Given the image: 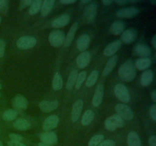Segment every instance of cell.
<instances>
[{"mask_svg":"<svg viewBox=\"0 0 156 146\" xmlns=\"http://www.w3.org/2000/svg\"><path fill=\"white\" fill-rule=\"evenodd\" d=\"M136 74V68L132 61L128 59L122 63L118 68L119 78L124 81L130 82L135 78Z\"/></svg>","mask_w":156,"mask_h":146,"instance_id":"6da1fadb","label":"cell"},{"mask_svg":"<svg viewBox=\"0 0 156 146\" xmlns=\"http://www.w3.org/2000/svg\"><path fill=\"white\" fill-rule=\"evenodd\" d=\"M125 125L123 119L118 114H113L108 117L105 122L104 126L107 130L113 131L118 128H122Z\"/></svg>","mask_w":156,"mask_h":146,"instance_id":"7a4b0ae2","label":"cell"},{"mask_svg":"<svg viewBox=\"0 0 156 146\" xmlns=\"http://www.w3.org/2000/svg\"><path fill=\"white\" fill-rule=\"evenodd\" d=\"M65 39V35L64 32L60 30H52L48 36V41L50 45L55 48L63 45Z\"/></svg>","mask_w":156,"mask_h":146,"instance_id":"3957f363","label":"cell"},{"mask_svg":"<svg viewBox=\"0 0 156 146\" xmlns=\"http://www.w3.org/2000/svg\"><path fill=\"white\" fill-rule=\"evenodd\" d=\"M116 97L122 102L127 103L130 100V95L127 87L122 84H118L114 88Z\"/></svg>","mask_w":156,"mask_h":146,"instance_id":"277c9868","label":"cell"},{"mask_svg":"<svg viewBox=\"0 0 156 146\" xmlns=\"http://www.w3.org/2000/svg\"><path fill=\"white\" fill-rule=\"evenodd\" d=\"M36 39L31 36H23L20 37L16 41V46L21 50H28L35 46Z\"/></svg>","mask_w":156,"mask_h":146,"instance_id":"5b68a950","label":"cell"},{"mask_svg":"<svg viewBox=\"0 0 156 146\" xmlns=\"http://www.w3.org/2000/svg\"><path fill=\"white\" fill-rule=\"evenodd\" d=\"M116 114H118L122 119L127 121H130L133 118V113L131 108L125 104L119 103L115 107Z\"/></svg>","mask_w":156,"mask_h":146,"instance_id":"8992f818","label":"cell"},{"mask_svg":"<svg viewBox=\"0 0 156 146\" xmlns=\"http://www.w3.org/2000/svg\"><path fill=\"white\" fill-rule=\"evenodd\" d=\"M12 104L16 110H24L29 105V102L26 98L20 94H18L13 98Z\"/></svg>","mask_w":156,"mask_h":146,"instance_id":"52a82bcc","label":"cell"},{"mask_svg":"<svg viewBox=\"0 0 156 146\" xmlns=\"http://www.w3.org/2000/svg\"><path fill=\"white\" fill-rule=\"evenodd\" d=\"M139 9L134 7H124L116 11V16L121 18H132L136 16L139 13Z\"/></svg>","mask_w":156,"mask_h":146,"instance_id":"ba28073f","label":"cell"},{"mask_svg":"<svg viewBox=\"0 0 156 146\" xmlns=\"http://www.w3.org/2000/svg\"><path fill=\"white\" fill-rule=\"evenodd\" d=\"M98 10V4L93 1L91 2L84 10V16L85 19L89 22H93L97 14Z\"/></svg>","mask_w":156,"mask_h":146,"instance_id":"9c48e42d","label":"cell"},{"mask_svg":"<svg viewBox=\"0 0 156 146\" xmlns=\"http://www.w3.org/2000/svg\"><path fill=\"white\" fill-rule=\"evenodd\" d=\"M59 118L57 115H51L47 117L43 122L42 128L45 131H50L54 128H55L58 124Z\"/></svg>","mask_w":156,"mask_h":146,"instance_id":"30bf717a","label":"cell"},{"mask_svg":"<svg viewBox=\"0 0 156 146\" xmlns=\"http://www.w3.org/2000/svg\"><path fill=\"white\" fill-rule=\"evenodd\" d=\"M83 106V102L82 99H77L73 104L71 113V118L73 122H76L79 118L82 108Z\"/></svg>","mask_w":156,"mask_h":146,"instance_id":"8fae6325","label":"cell"},{"mask_svg":"<svg viewBox=\"0 0 156 146\" xmlns=\"http://www.w3.org/2000/svg\"><path fill=\"white\" fill-rule=\"evenodd\" d=\"M91 61V53L88 51H84L79 54L76 59V64L79 68H85Z\"/></svg>","mask_w":156,"mask_h":146,"instance_id":"7c38bea8","label":"cell"},{"mask_svg":"<svg viewBox=\"0 0 156 146\" xmlns=\"http://www.w3.org/2000/svg\"><path fill=\"white\" fill-rule=\"evenodd\" d=\"M40 139L41 142H45L49 145L52 146L57 143L58 138L57 134L55 132L48 131L42 133L40 135Z\"/></svg>","mask_w":156,"mask_h":146,"instance_id":"4fadbf2b","label":"cell"},{"mask_svg":"<svg viewBox=\"0 0 156 146\" xmlns=\"http://www.w3.org/2000/svg\"><path fill=\"white\" fill-rule=\"evenodd\" d=\"M137 37V32L135 29L129 28L124 30L121 36V41L125 44H129L133 42Z\"/></svg>","mask_w":156,"mask_h":146,"instance_id":"5bb4252c","label":"cell"},{"mask_svg":"<svg viewBox=\"0 0 156 146\" xmlns=\"http://www.w3.org/2000/svg\"><path fill=\"white\" fill-rule=\"evenodd\" d=\"M122 45L121 40H115L108 44L104 48L103 54L106 56H112L119 49Z\"/></svg>","mask_w":156,"mask_h":146,"instance_id":"9a60e30c","label":"cell"},{"mask_svg":"<svg viewBox=\"0 0 156 146\" xmlns=\"http://www.w3.org/2000/svg\"><path fill=\"white\" fill-rule=\"evenodd\" d=\"M38 107L44 113H49L57 108L58 107V101L57 100L42 101L39 103Z\"/></svg>","mask_w":156,"mask_h":146,"instance_id":"2e32d148","label":"cell"},{"mask_svg":"<svg viewBox=\"0 0 156 146\" xmlns=\"http://www.w3.org/2000/svg\"><path fill=\"white\" fill-rule=\"evenodd\" d=\"M90 37L87 34H82L76 41V47L79 51H85L90 44Z\"/></svg>","mask_w":156,"mask_h":146,"instance_id":"e0dca14e","label":"cell"},{"mask_svg":"<svg viewBox=\"0 0 156 146\" xmlns=\"http://www.w3.org/2000/svg\"><path fill=\"white\" fill-rule=\"evenodd\" d=\"M104 96V85L99 84L96 87L92 99V104L94 107H98L101 105Z\"/></svg>","mask_w":156,"mask_h":146,"instance_id":"ac0fdd59","label":"cell"},{"mask_svg":"<svg viewBox=\"0 0 156 146\" xmlns=\"http://www.w3.org/2000/svg\"><path fill=\"white\" fill-rule=\"evenodd\" d=\"M70 19V16L68 14H63L60 16L55 18L51 22V26L53 28H60L66 26Z\"/></svg>","mask_w":156,"mask_h":146,"instance_id":"d6986e66","label":"cell"},{"mask_svg":"<svg viewBox=\"0 0 156 146\" xmlns=\"http://www.w3.org/2000/svg\"><path fill=\"white\" fill-rule=\"evenodd\" d=\"M133 51L135 55L141 58H147L151 53L150 48L143 44H136L133 48Z\"/></svg>","mask_w":156,"mask_h":146,"instance_id":"ffe728a7","label":"cell"},{"mask_svg":"<svg viewBox=\"0 0 156 146\" xmlns=\"http://www.w3.org/2000/svg\"><path fill=\"white\" fill-rule=\"evenodd\" d=\"M77 28H78V22L76 21L73 24V25L70 27V28L67 33V35L65 37V41L63 43V46L65 47H68L71 45V44L74 39V35L76 34V32Z\"/></svg>","mask_w":156,"mask_h":146,"instance_id":"44dd1931","label":"cell"},{"mask_svg":"<svg viewBox=\"0 0 156 146\" xmlns=\"http://www.w3.org/2000/svg\"><path fill=\"white\" fill-rule=\"evenodd\" d=\"M126 24L122 21H115L110 25V30L114 35H119L124 31Z\"/></svg>","mask_w":156,"mask_h":146,"instance_id":"7402d4cb","label":"cell"},{"mask_svg":"<svg viewBox=\"0 0 156 146\" xmlns=\"http://www.w3.org/2000/svg\"><path fill=\"white\" fill-rule=\"evenodd\" d=\"M118 61V56L116 55L112 56L107 61L104 68L102 70V75L103 76H108L115 67Z\"/></svg>","mask_w":156,"mask_h":146,"instance_id":"603a6c76","label":"cell"},{"mask_svg":"<svg viewBox=\"0 0 156 146\" xmlns=\"http://www.w3.org/2000/svg\"><path fill=\"white\" fill-rule=\"evenodd\" d=\"M154 78V73L151 70H146L144 71L140 78V84L143 87H146L149 85L153 80Z\"/></svg>","mask_w":156,"mask_h":146,"instance_id":"cb8c5ba5","label":"cell"},{"mask_svg":"<svg viewBox=\"0 0 156 146\" xmlns=\"http://www.w3.org/2000/svg\"><path fill=\"white\" fill-rule=\"evenodd\" d=\"M54 4V0H45L43 1L40 9V13L41 16L43 17L48 16L53 8Z\"/></svg>","mask_w":156,"mask_h":146,"instance_id":"d4e9b609","label":"cell"},{"mask_svg":"<svg viewBox=\"0 0 156 146\" xmlns=\"http://www.w3.org/2000/svg\"><path fill=\"white\" fill-rule=\"evenodd\" d=\"M127 144L128 146H141L140 137L135 131H130L128 133L127 137Z\"/></svg>","mask_w":156,"mask_h":146,"instance_id":"484cf974","label":"cell"},{"mask_svg":"<svg viewBox=\"0 0 156 146\" xmlns=\"http://www.w3.org/2000/svg\"><path fill=\"white\" fill-rule=\"evenodd\" d=\"M151 65V60L149 58H138L135 62V68L139 70H144L148 68Z\"/></svg>","mask_w":156,"mask_h":146,"instance_id":"4316f807","label":"cell"},{"mask_svg":"<svg viewBox=\"0 0 156 146\" xmlns=\"http://www.w3.org/2000/svg\"><path fill=\"white\" fill-rule=\"evenodd\" d=\"M13 127L19 130H27L30 127V124L26 119L19 118L13 123Z\"/></svg>","mask_w":156,"mask_h":146,"instance_id":"83f0119b","label":"cell"},{"mask_svg":"<svg viewBox=\"0 0 156 146\" xmlns=\"http://www.w3.org/2000/svg\"><path fill=\"white\" fill-rule=\"evenodd\" d=\"M52 89L55 91H58L63 87V79L61 75L59 73H55L53 76L52 82Z\"/></svg>","mask_w":156,"mask_h":146,"instance_id":"f1b7e54d","label":"cell"},{"mask_svg":"<svg viewBox=\"0 0 156 146\" xmlns=\"http://www.w3.org/2000/svg\"><path fill=\"white\" fill-rule=\"evenodd\" d=\"M77 75L78 72L76 70H73L70 72L66 82V90H71L73 88L76 81Z\"/></svg>","mask_w":156,"mask_h":146,"instance_id":"f546056e","label":"cell"},{"mask_svg":"<svg viewBox=\"0 0 156 146\" xmlns=\"http://www.w3.org/2000/svg\"><path fill=\"white\" fill-rule=\"evenodd\" d=\"M94 117V113L91 110H88L85 111L82 117L81 123L83 126H87L89 125L93 120Z\"/></svg>","mask_w":156,"mask_h":146,"instance_id":"4dcf8cb0","label":"cell"},{"mask_svg":"<svg viewBox=\"0 0 156 146\" xmlns=\"http://www.w3.org/2000/svg\"><path fill=\"white\" fill-rule=\"evenodd\" d=\"M99 76V72L96 70H93L91 73L89 75L88 78H87L85 82V85L87 87H93L95 83L96 82Z\"/></svg>","mask_w":156,"mask_h":146,"instance_id":"1f68e13d","label":"cell"},{"mask_svg":"<svg viewBox=\"0 0 156 146\" xmlns=\"http://www.w3.org/2000/svg\"><path fill=\"white\" fill-rule=\"evenodd\" d=\"M43 1L41 0L33 1L29 8V13L30 15L37 14L41 9V6Z\"/></svg>","mask_w":156,"mask_h":146,"instance_id":"d6a6232c","label":"cell"},{"mask_svg":"<svg viewBox=\"0 0 156 146\" xmlns=\"http://www.w3.org/2000/svg\"><path fill=\"white\" fill-rule=\"evenodd\" d=\"M18 116V111L15 109H8L5 110L3 114L2 118L6 121H12Z\"/></svg>","mask_w":156,"mask_h":146,"instance_id":"836d02e7","label":"cell"},{"mask_svg":"<svg viewBox=\"0 0 156 146\" xmlns=\"http://www.w3.org/2000/svg\"><path fill=\"white\" fill-rule=\"evenodd\" d=\"M87 71H84V70L82 71L77 75V77L76 81L75 83V88L77 90H78L80 88L83 82H84V81L85 80V79L87 78Z\"/></svg>","mask_w":156,"mask_h":146,"instance_id":"e575fe53","label":"cell"},{"mask_svg":"<svg viewBox=\"0 0 156 146\" xmlns=\"http://www.w3.org/2000/svg\"><path fill=\"white\" fill-rule=\"evenodd\" d=\"M104 136L103 134H99L94 135L90 139L88 146H97L104 140Z\"/></svg>","mask_w":156,"mask_h":146,"instance_id":"d590c367","label":"cell"},{"mask_svg":"<svg viewBox=\"0 0 156 146\" xmlns=\"http://www.w3.org/2000/svg\"><path fill=\"white\" fill-rule=\"evenodd\" d=\"M9 1L0 0V12L3 14H6L8 10Z\"/></svg>","mask_w":156,"mask_h":146,"instance_id":"8d00e7d4","label":"cell"},{"mask_svg":"<svg viewBox=\"0 0 156 146\" xmlns=\"http://www.w3.org/2000/svg\"><path fill=\"white\" fill-rule=\"evenodd\" d=\"M149 114L151 119L155 122L156 121V104H154L151 106L149 109Z\"/></svg>","mask_w":156,"mask_h":146,"instance_id":"74e56055","label":"cell"},{"mask_svg":"<svg viewBox=\"0 0 156 146\" xmlns=\"http://www.w3.org/2000/svg\"><path fill=\"white\" fill-rule=\"evenodd\" d=\"M33 1L32 0H23L20 2V10H23L28 6H30Z\"/></svg>","mask_w":156,"mask_h":146,"instance_id":"f35d334b","label":"cell"},{"mask_svg":"<svg viewBox=\"0 0 156 146\" xmlns=\"http://www.w3.org/2000/svg\"><path fill=\"white\" fill-rule=\"evenodd\" d=\"M9 138L11 141H19L21 142L23 139V136L16 133H10L9 134Z\"/></svg>","mask_w":156,"mask_h":146,"instance_id":"ab89813d","label":"cell"},{"mask_svg":"<svg viewBox=\"0 0 156 146\" xmlns=\"http://www.w3.org/2000/svg\"><path fill=\"white\" fill-rule=\"evenodd\" d=\"M97 146H115V142L113 140H105L102 141Z\"/></svg>","mask_w":156,"mask_h":146,"instance_id":"60d3db41","label":"cell"},{"mask_svg":"<svg viewBox=\"0 0 156 146\" xmlns=\"http://www.w3.org/2000/svg\"><path fill=\"white\" fill-rule=\"evenodd\" d=\"M5 45L4 40L0 39V58H2L4 55Z\"/></svg>","mask_w":156,"mask_h":146,"instance_id":"b9f144b4","label":"cell"},{"mask_svg":"<svg viewBox=\"0 0 156 146\" xmlns=\"http://www.w3.org/2000/svg\"><path fill=\"white\" fill-rule=\"evenodd\" d=\"M8 146H26L25 144L19 141H9L7 142Z\"/></svg>","mask_w":156,"mask_h":146,"instance_id":"7bdbcfd3","label":"cell"},{"mask_svg":"<svg viewBox=\"0 0 156 146\" xmlns=\"http://www.w3.org/2000/svg\"><path fill=\"white\" fill-rule=\"evenodd\" d=\"M149 146H156V136L155 134L151 135L148 140Z\"/></svg>","mask_w":156,"mask_h":146,"instance_id":"ee69618b","label":"cell"},{"mask_svg":"<svg viewBox=\"0 0 156 146\" xmlns=\"http://www.w3.org/2000/svg\"><path fill=\"white\" fill-rule=\"evenodd\" d=\"M60 3L63 4H72L76 2V0H60Z\"/></svg>","mask_w":156,"mask_h":146,"instance_id":"f6af8a7d","label":"cell"},{"mask_svg":"<svg viewBox=\"0 0 156 146\" xmlns=\"http://www.w3.org/2000/svg\"><path fill=\"white\" fill-rule=\"evenodd\" d=\"M115 2L119 5H124L126 4H127L130 2V1H126V0H117V1H115Z\"/></svg>","mask_w":156,"mask_h":146,"instance_id":"bcb514c9","label":"cell"},{"mask_svg":"<svg viewBox=\"0 0 156 146\" xmlns=\"http://www.w3.org/2000/svg\"><path fill=\"white\" fill-rule=\"evenodd\" d=\"M113 1L111 0H103L102 1V4L104 5H110L113 3Z\"/></svg>","mask_w":156,"mask_h":146,"instance_id":"7dc6e473","label":"cell"},{"mask_svg":"<svg viewBox=\"0 0 156 146\" xmlns=\"http://www.w3.org/2000/svg\"><path fill=\"white\" fill-rule=\"evenodd\" d=\"M151 98H152V101H153L154 102H156V90H153V91L151 92Z\"/></svg>","mask_w":156,"mask_h":146,"instance_id":"c3c4849f","label":"cell"},{"mask_svg":"<svg viewBox=\"0 0 156 146\" xmlns=\"http://www.w3.org/2000/svg\"><path fill=\"white\" fill-rule=\"evenodd\" d=\"M151 43H152V45L154 47V49L156 48V35H154L152 39V41H151Z\"/></svg>","mask_w":156,"mask_h":146,"instance_id":"681fc988","label":"cell"},{"mask_svg":"<svg viewBox=\"0 0 156 146\" xmlns=\"http://www.w3.org/2000/svg\"><path fill=\"white\" fill-rule=\"evenodd\" d=\"M38 146H51V145H49V144H46L45 142H43L41 141L40 142H39L38 144Z\"/></svg>","mask_w":156,"mask_h":146,"instance_id":"f907efd6","label":"cell"},{"mask_svg":"<svg viewBox=\"0 0 156 146\" xmlns=\"http://www.w3.org/2000/svg\"><path fill=\"white\" fill-rule=\"evenodd\" d=\"M81 2H82V4H89V3H90V2H91V1L83 0V1H81Z\"/></svg>","mask_w":156,"mask_h":146,"instance_id":"816d5d0a","label":"cell"},{"mask_svg":"<svg viewBox=\"0 0 156 146\" xmlns=\"http://www.w3.org/2000/svg\"><path fill=\"white\" fill-rule=\"evenodd\" d=\"M151 2L155 5V3H156V1H151Z\"/></svg>","mask_w":156,"mask_h":146,"instance_id":"f5cc1de1","label":"cell"},{"mask_svg":"<svg viewBox=\"0 0 156 146\" xmlns=\"http://www.w3.org/2000/svg\"><path fill=\"white\" fill-rule=\"evenodd\" d=\"M0 146H3V144H2V143L1 142V141H0Z\"/></svg>","mask_w":156,"mask_h":146,"instance_id":"db71d44e","label":"cell"},{"mask_svg":"<svg viewBox=\"0 0 156 146\" xmlns=\"http://www.w3.org/2000/svg\"><path fill=\"white\" fill-rule=\"evenodd\" d=\"M1 88H2V85H1V84L0 83V90L1 89Z\"/></svg>","mask_w":156,"mask_h":146,"instance_id":"11a10c76","label":"cell"},{"mask_svg":"<svg viewBox=\"0 0 156 146\" xmlns=\"http://www.w3.org/2000/svg\"><path fill=\"white\" fill-rule=\"evenodd\" d=\"M1 17L0 16V23H1Z\"/></svg>","mask_w":156,"mask_h":146,"instance_id":"9f6ffc18","label":"cell"},{"mask_svg":"<svg viewBox=\"0 0 156 146\" xmlns=\"http://www.w3.org/2000/svg\"><path fill=\"white\" fill-rule=\"evenodd\" d=\"M0 97H1V93H0Z\"/></svg>","mask_w":156,"mask_h":146,"instance_id":"6f0895ef","label":"cell"}]
</instances>
